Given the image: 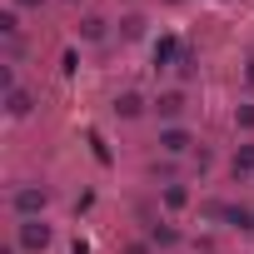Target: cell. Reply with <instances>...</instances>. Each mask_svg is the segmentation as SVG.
Listing matches in <instances>:
<instances>
[{
  "label": "cell",
  "mask_w": 254,
  "mask_h": 254,
  "mask_svg": "<svg viewBox=\"0 0 254 254\" xmlns=\"http://www.w3.org/2000/svg\"><path fill=\"white\" fill-rule=\"evenodd\" d=\"M50 244V224H40V219H20V249H45Z\"/></svg>",
  "instance_id": "6da1fadb"
},
{
  "label": "cell",
  "mask_w": 254,
  "mask_h": 254,
  "mask_svg": "<svg viewBox=\"0 0 254 254\" xmlns=\"http://www.w3.org/2000/svg\"><path fill=\"white\" fill-rule=\"evenodd\" d=\"M194 140H190V130H180V125H170V130H160V150L165 155H185Z\"/></svg>",
  "instance_id": "7a4b0ae2"
},
{
  "label": "cell",
  "mask_w": 254,
  "mask_h": 254,
  "mask_svg": "<svg viewBox=\"0 0 254 254\" xmlns=\"http://www.w3.org/2000/svg\"><path fill=\"white\" fill-rule=\"evenodd\" d=\"M45 199H50V194H45V190H35V185H30V190H20V194H15V209H20V214H25V219H35V214H40V209H45Z\"/></svg>",
  "instance_id": "3957f363"
},
{
  "label": "cell",
  "mask_w": 254,
  "mask_h": 254,
  "mask_svg": "<svg viewBox=\"0 0 254 254\" xmlns=\"http://www.w3.org/2000/svg\"><path fill=\"white\" fill-rule=\"evenodd\" d=\"M180 110H185V95H180V90H165V95L155 100V115H165V120H175Z\"/></svg>",
  "instance_id": "277c9868"
},
{
  "label": "cell",
  "mask_w": 254,
  "mask_h": 254,
  "mask_svg": "<svg viewBox=\"0 0 254 254\" xmlns=\"http://www.w3.org/2000/svg\"><path fill=\"white\" fill-rule=\"evenodd\" d=\"M175 55H185L180 40H175V35H160V40H155V65H170Z\"/></svg>",
  "instance_id": "5b68a950"
},
{
  "label": "cell",
  "mask_w": 254,
  "mask_h": 254,
  "mask_svg": "<svg viewBox=\"0 0 254 254\" xmlns=\"http://www.w3.org/2000/svg\"><path fill=\"white\" fill-rule=\"evenodd\" d=\"M115 110H120V115H125V120H135V115H140V110H145V100H140V95H135V90H125V95H120V100H115Z\"/></svg>",
  "instance_id": "8992f818"
},
{
  "label": "cell",
  "mask_w": 254,
  "mask_h": 254,
  "mask_svg": "<svg viewBox=\"0 0 254 254\" xmlns=\"http://www.w3.org/2000/svg\"><path fill=\"white\" fill-rule=\"evenodd\" d=\"M5 105H10V115H30V95H25V90H15V85H10Z\"/></svg>",
  "instance_id": "52a82bcc"
},
{
  "label": "cell",
  "mask_w": 254,
  "mask_h": 254,
  "mask_svg": "<svg viewBox=\"0 0 254 254\" xmlns=\"http://www.w3.org/2000/svg\"><path fill=\"white\" fill-rule=\"evenodd\" d=\"M185 204H190V190L185 185H170L165 190V209H185Z\"/></svg>",
  "instance_id": "ba28073f"
},
{
  "label": "cell",
  "mask_w": 254,
  "mask_h": 254,
  "mask_svg": "<svg viewBox=\"0 0 254 254\" xmlns=\"http://www.w3.org/2000/svg\"><path fill=\"white\" fill-rule=\"evenodd\" d=\"M224 219H229L234 229H254V214H249L244 204H234V209H224Z\"/></svg>",
  "instance_id": "9c48e42d"
},
{
  "label": "cell",
  "mask_w": 254,
  "mask_h": 254,
  "mask_svg": "<svg viewBox=\"0 0 254 254\" xmlns=\"http://www.w3.org/2000/svg\"><path fill=\"white\" fill-rule=\"evenodd\" d=\"M234 175H254V145H239V155H234Z\"/></svg>",
  "instance_id": "30bf717a"
},
{
  "label": "cell",
  "mask_w": 254,
  "mask_h": 254,
  "mask_svg": "<svg viewBox=\"0 0 254 254\" xmlns=\"http://www.w3.org/2000/svg\"><path fill=\"white\" fill-rule=\"evenodd\" d=\"M80 35H85V40H100V35H105V20H100V15H85V20H80Z\"/></svg>",
  "instance_id": "8fae6325"
},
{
  "label": "cell",
  "mask_w": 254,
  "mask_h": 254,
  "mask_svg": "<svg viewBox=\"0 0 254 254\" xmlns=\"http://www.w3.org/2000/svg\"><path fill=\"white\" fill-rule=\"evenodd\" d=\"M150 239H155V244H165V249H170V244H180V234H175L170 224H155V229H150Z\"/></svg>",
  "instance_id": "7c38bea8"
},
{
  "label": "cell",
  "mask_w": 254,
  "mask_h": 254,
  "mask_svg": "<svg viewBox=\"0 0 254 254\" xmlns=\"http://www.w3.org/2000/svg\"><path fill=\"white\" fill-rule=\"evenodd\" d=\"M234 125H239V130H254V105H239L234 110Z\"/></svg>",
  "instance_id": "4fadbf2b"
},
{
  "label": "cell",
  "mask_w": 254,
  "mask_h": 254,
  "mask_svg": "<svg viewBox=\"0 0 254 254\" xmlns=\"http://www.w3.org/2000/svg\"><path fill=\"white\" fill-rule=\"evenodd\" d=\"M0 30L15 35V30H20V15H15V10H5V15H0Z\"/></svg>",
  "instance_id": "5bb4252c"
},
{
  "label": "cell",
  "mask_w": 254,
  "mask_h": 254,
  "mask_svg": "<svg viewBox=\"0 0 254 254\" xmlns=\"http://www.w3.org/2000/svg\"><path fill=\"white\" fill-rule=\"evenodd\" d=\"M90 145H95V160H100V165H110V150H105V140H100L95 130H90Z\"/></svg>",
  "instance_id": "9a60e30c"
},
{
  "label": "cell",
  "mask_w": 254,
  "mask_h": 254,
  "mask_svg": "<svg viewBox=\"0 0 254 254\" xmlns=\"http://www.w3.org/2000/svg\"><path fill=\"white\" fill-rule=\"evenodd\" d=\"M60 70H65V75H75V70H80V55H75V50H65V60H60Z\"/></svg>",
  "instance_id": "2e32d148"
},
{
  "label": "cell",
  "mask_w": 254,
  "mask_h": 254,
  "mask_svg": "<svg viewBox=\"0 0 254 254\" xmlns=\"http://www.w3.org/2000/svg\"><path fill=\"white\" fill-rule=\"evenodd\" d=\"M70 254H90V239H75V244H70Z\"/></svg>",
  "instance_id": "e0dca14e"
},
{
  "label": "cell",
  "mask_w": 254,
  "mask_h": 254,
  "mask_svg": "<svg viewBox=\"0 0 254 254\" xmlns=\"http://www.w3.org/2000/svg\"><path fill=\"white\" fill-rule=\"evenodd\" d=\"M244 80H249V90H254V60H249V65H244Z\"/></svg>",
  "instance_id": "ac0fdd59"
},
{
  "label": "cell",
  "mask_w": 254,
  "mask_h": 254,
  "mask_svg": "<svg viewBox=\"0 0 254 254\" xmlns=\"http://www.w3.org/2000/svg\"><path fill=\"white\" fill-rule=\"evenodd\" d=\"M125 254H150V249H145V244H130V249H125Z\"/></svg>",
  "instance_id": "d6986e66"
},
{
  "label": "cell",
  "mask_w": 254,
  "mask_h": 254,
  "mask_svg": "<svg viewBox=\"0 0 254 254\" xmlns=\"http://www.w3.org/2000/svg\"><path fill=\"white\" fill-rule=\"evenodd\" d=\"M20 5H40V0H20Z\"/></svg>",
  "instance_id": "ffe728a7"
}]
</instances>
